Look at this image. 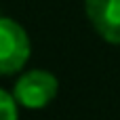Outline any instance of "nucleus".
<instances>
[{"mask_svg": "<svg viewBox=\"0 0 120 120\" xmlns=\"http://www.w3.org/2000/svg\"><path fill=\"white\" fill-rule=\"evenodd\" d=\"M32 53L27 32L13 19L0 17V74L19 72Z\"/></svg>", "mask_w": 120, "mask_h": 120, "instance_id": "1", "label": "nucleus"}, {"mask_svg": "<svg viewBox=\"0 0 120 120\" xmlns=\"http://www.w3.org/2000/svg\"><path fill=\"white\" fill-rule=\"evenodd\" d=\"M57 91H59V82L51 72L30 70L17 80L13 95L19 105L27 110H42L57 97Z\"/></svg>", "mask_w": 120, "mask_h": 120, "instance_id": "2", "label": "nucleus"}, {"mask_svg": "<svg viewBox=\"0 0 120 120\" xmlns=\"http://www.w3.org/2000/svg\"><path fill=\"white\" fill-rule=\"evenodd\" d=\"M95 32L110 44H120V0H86Z\"/></svg>", "mask_w": 120, "mask_h": 120, "instance_id": "3", "label": "nucleus"}, {"mask_svg": "<svg viewBox=\"0 0 120 120\" xmlns=\"http://www.w3.org/2000/svg\"><path fill=\"white\" fill-rule=\"evenodd\" d=\"M17 99L15 95L6 93L0 89V120H17L19 118V112H17Z\"/></svg>", "mask_w": 120, "mask_h": 120, "instance_id": "4", "label": "nucleus"}]
</instances>
